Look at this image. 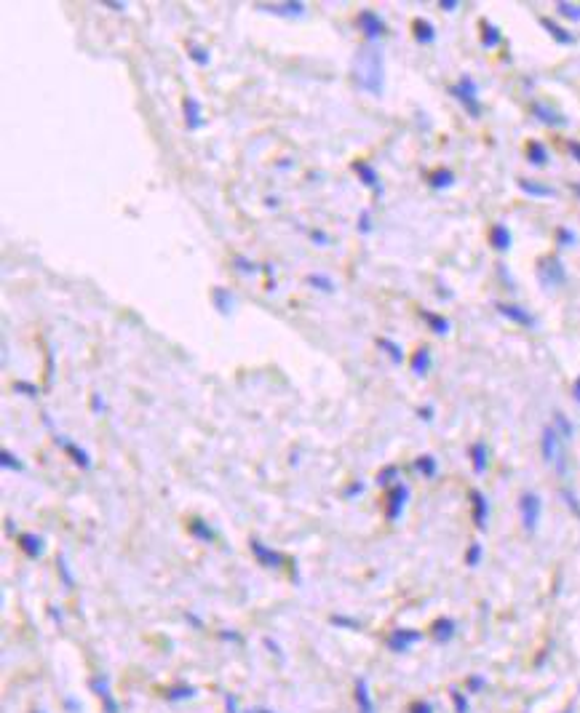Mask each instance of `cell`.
<instances>
[{
	"label": "cell",
	"instance_id": "58",
	"mask_svg": "<svg viewBox=\"0 0 580 713\" xmlns=\"http://www.w3.org/2000/svg\"><path fill=\"white\" fill-rule=\"evenodd\" d=\"M433 409H420V420H431Z\"/></svg>",
	"mask_w": 580,
	"mask_h": 713
},
{
	"label": "cell",
	"instance_id": "4",
	"mask_svg": "<svg viewBox=\"0 0 580 713\" xmlns=\"http://www.w3.org/2000/svg\"><path fill=\"white\" fill-rule=\"evenodd\" d=\"M538 281L546 289H559L567 284V270L559 257H540L538 260Z\"/></svg>",
	"mask_w": 580,
	"mask_h": 713
},
{
	"label": "cell",
	"instance_id": "51",
	"mask_svg": "<svg viewBox=\"0 0 580 713\" xmlns=\"http://www.w3.org/2000/svg\"><path fill=\"white\" fill-rule=\"evenodd\" d=\"M361 492H364V484H359V481H356V484H351V487H348V489H345V497H353V495H361Z\"/></svg>",
	"mask_w": 580,
	"mask_h": 713
},
{
	"label": "cell",
	"instance_id": "13",
	"mask_svg": "<svg viewBox=\"0 0 580 713\" xmlns=\"http://www.w3.org/2000/svg\"><path fill=\"white\" fill-rule=\"evenodd\" d=\"M471 511H474V524L476 529H487V521H490V503H487V497L479 492V489H471Z\"/></svg>",
	"mask_w": 580,
	"mask_h": 713
},
{
	"label": "cell",
	"instance_id": "27",
	"mask_svg": "<svg viewBox=\"0 0 580 713\" xmlns=\"http://www.w3.org/2000/svg\"><path fill=\"white\" fill-rule=\"evenodd\" d=\"M452 185H455V174L450 169H436L428 174V187H433V190H447Z\"/></svg>",
	"mask_w": 580,
	"mask_h": 713
},
{
	"label": "cell",
	"instance_id": "31",
	"mask_svg": "<svg viewBox=\"0 0 580 713\" xmlns=\"http://www.w3.org/2000/svg\"><path fill=\"white\" fill-rule=\"evenodd\" d=\"M431 636L439 641V644L450 641L452 636H455V623H452V620H447V617H444V620H436L431 628Z\"/></svg>",
	"mask_w": 580,
	"mask_h": 713
},
{
	"label": "cell",
	"instance_id": "15",
	"mask_svg": "<svg viewBox=\"0 0 580 713\" xmlns=\"http://www.w3.org/2000/svg\"><path fill=\"white\" fill-rule=\"evenodd\" d=\"M351 169L359 174L361 185L364 187L375 190V193H380V190H383V185H380V174H377V169L369 161H353Z\"/></svg>",
	"mask_w": 580,
	"mask_h": 713
},
{
	"label": "cell",
	"instance_id": "53",
	"mask_svg": "<svg viewBox=\"0 0 580 713\" xmlns=\"http://www.w3.org/2000/svg\"><path fill=\"white\" fill-rule=\"evenodd\" d=\"M452 697H455V705H458V711L466 713L468 705H466V700H463V695H460V692H452Z\"/></svg>",
	"mask_w": 580,
	"mask_h": 713
},
{
	"label": "cell",
	"instance_id": "36",
	"mask_svg": "<svg viewBox=\"0 0 580 713\" xmlns=\"http://www.w3.org/2000/svg\"><path fill=\"white\" fill-rule=\"evenodd\" d=\"M188 57L196 62L198 67H209V62H212V54L204 49V46H198V43H190L188 46Z\"/></svg>",
	"mask_w": 580,
	"mask_h": 713
},
{
	"label": "cell",
	"instance_id": "22",
	"mask_svg": "<svg viewBox=\"0 0 580 713\" xmlns=\"http://www.w3.org/2000/svg\"><path fill=\"white\" fill-rule=\"evenodd\" d=\"M431 364H433V356H431V348H417L415 356L409 358V366H412V372L417 374V377H425V374L431 372Z\"/></svg>",
	"mask_w": 580,
	"mask_h": 713
},
{
	"label": "cell",
	"instance_id": "54",
	"mask_svg": "<svg viewBox=\"0 0 580 713\" xmlns=\"http://www.w3.org/2000/svg\"><path fill=\"white\" fill-rule=\"evenodd\" d=\"M567 147H570L572 158H575V161L580 163V142H578V139H572V142H570V145H567Z\"/></svg>",
	"mask_w": 580,
	"mask_h": 713
},
{
	"label": "cell",
	"instance_id": "52",
	"mask_svg": "<svg viewBox=\"0 0 580 713\" xmlns=\"http://www.w3.org/2000/svg\"><path fill=\"white\" fill-rule=\"evenodd\" d=\"M433 708L428 703H415L412 708H409V713H431Z\"/></svg>",
	"mask_w": 580,
	"mask_h": 713
},
{
	"label": "cell",
	"instance_id": "37",
	"mask_svg": "<svg viewBox=\"0 0 580 713\" xmlns=\"http://www.w3.org/2000/svg\"><path fill=\"white\" fill-rule=\"evenodd\" d=\"M556 14L564 19H570V22H580V6L567 3V0H559V3H556Z\"/></svg>",
	"mask_w": 580,
	"mask_h": 713
},
{
	"label": "cell",
	"instance_id": "44",
	"mask_svg": "<svg viewBox=\"0 0 580 713\" xmlns=\"http://www.w3.org/2000/svg\"><path fill=\"white\" fill-rule=\"evenodd\" d=\"M556 241H559V246H572L578 238H575V233L567 230V227H559V230H556Z\"/></svg>",
	"mask_w": 580,
	"mask_h": 713
},
{
	"label": "cell",
	"instance_id": "30",
	"mask_svg": "<svg viewBox=\"0 0 580 713\" xmlns=\"http://www.w3.org/2000/svg\"><path fill=\"white\" fill-rule=\"evenodd\" d=\"M420 316H423V321L428 326H431L433 334H447L450 332V321L444 316H439V313H431V310H420Z\"/></svg>",
	"mask_w": 580,
	"mask_h": 713
},
{
	"label": "cell",
	"instance_id": "47",
	"mask_svg": "<svg viewBox=\"0 0 580 713\" xmlns=\"http://www.w3.org/2000/svg\"><path fill=\"white\" fill-rule=\"evenodd\" d=\"M356 227H359V233H361V235H369V233H372V214H369V211H361L359 225H356Z\"/></svg>",
	"mask_w": 580,
	"mask_h": 713
},
{
	"label": "cell",
	"instance_id": "56",
	"mask_svg": "<svg viewBox=\"0 0 580 713\" xmlns=\"http://www.w3.org/2000/svg\"><path fill=\"white\" fill-rule=\"evenodd\" d=\"M572 398H575V401L580 404V377L575 382H572Z\"/></svg>",
	"mask_w": 580,
	"mask_h": 713
},
{
	"label": "cell",
	"instance_id": "39",
	"mask_svg": "<svg viewBox=\"0 0 580 713\" xmlns=\"http://www.w3.org/2000/svg\"><path fill=\"white\" fill-rule=\"evenodd\" d=\"M554 428H556V433L564 438V441H570L572 438V433H575V428H572V422L564 417V412H556L554 414Z\"/></svg>",
	"mask_w": 580,
	"mask_h": 713
},
{
	"label": "cell",
	"instance_id": "33",
	"mask_svg": "<svg viewBox=\"0 0 580 713\" xmlns=\"http://www.w3.org/2000/svg\"><path fill=\"white\" fill-rule=\"evenodd\" d=\"M305 284H311L313 289H319V292H324V294H335L337 292L335 281H332L329 276H321V273H311V276L305 278Z\"/></svg>",
	"mask_w": 580,
	"mask_h": 713
},
{
	"label": "cell",
	"instance_id": "24",
	"mask_svg": "<svg viewBox=\"0 0 580 713\" xmlns=\"http://www.w3.org/2000/svg\"><path fill=\"white\" fill-rule=\"evenodd\" d=\"M356 705H359V713H375V700H372L367 679L356 681Z\"/></svg>",
	"mask_w": 580,
	"mask_h": 713
},
{
	"label": "cell",
	"instance_id": "2",
	"mask_svg": "<svg viewBox=\"0 0 580 713\" xmlns=\"http://www.w3.org/2000/svg\"><path fill=\"white\" fill-rule=\"evenodd\" d=\"M540 452H543V460H546L559 476L567 473V449H564V438L556 433L554 425L543 428V436H540Z\"/></svg>",
	"mask_w": 580,
	"mask_h": 713
},
{
	"label": "cell",
	"instance_id": "14",
	"mask_svg": "<svg viewBox=\"0 0 580 713\" xmlns=\"http://www.w3.org/2000/svg\"><path fill=\"white\" fill-rule=\"evenodd\" d=\"M423 639V633L420 631H409V628H396V631L388 636V647L393 649V652H407L412 644H417V641Z\"/></svg>",
	"mask_w": 580,
	"mask_h": 713
},
{
	"label": "cell",
	"instance_id": "61",
	"mask_svg": "<svg viewBox=\"0 0 580 713\" xmlns=\"http://www.w3.org/2000/svg\"><path fill=\"white\" fill-rule=\"evenodd\" d=\"M35 713H43V711H35Z\"/></svg>",
	"mask_w": 580,
	"mask_h": 713
},
{
	"label": "cell",
	"instance_id": "1",
	"mask_svg": "<svg viewBox=\"0 0 580 713\" xmlns=\"http://www.w3.org/2000/svg\"><path fill=\"white\" fill-rule=\"evenodd\" d=\"M353 81L361 91H367L372 97H383L385 91V57L375 43L361 46L356 59H353Z\"/></svg>",
	"mask_w": 580,
	"mask_h": 713
},
{
	"label": "cell",
	"instance_id": "32",
	"mask_svg": "<svg viewBox=\"0 0 580 713\" xmlns=\"http://www.w3.org/2000/svg\"><path fill=\"white\" fill-rule=\"evenodd\" d=\"M188 532L193 537H196V540H201V543H212V540H214V532L209 529V524H206V521H201V519H190Z\"/></svg>",
	"mask_w": 580,
	"mask_h": 713
},
{
	"label": "cell",
	"instance_id": "42",
	"mask_svg": "<svg viewBox=\"0 0 580 713\" xmlns=\"http://www.w3.org/2000/svg\"><path fill=\"white\" fill-rule=\"evenodd\" d=\"M396 476H399V468H396V465H388L385 470H380V476H377V484H380V487H391Z\"/></svg>",
	"mask_w": 580,
	"mask_h": 713
},
{
	"label": "cell",
	"instance_id": "28",
	"mask_svg": "<svg viewBox=\"0 0 580 713\" xmlns=\"http://www.w3.org/2000/svg\"><path fill=\"white\" fill-rule=\"evenodd\" d=\"M527 161L532 163V166H538V169H543L548 163V150L543 142H538V139H532L530 145H527Z\"/></svg>",
	"mask_w": 580,
	"mask_h": 713
},
{
	"label": "cell",
	"instance_id": "26",
	"mask_svg": "<svg viewBox=\"0 0 580 713\" xmlns=\"http://www.w3.org/2000/svg\"><path fill=\"white\" fill-rule=\"evenodd\" d=\"M377 348L383 350L385 356L391 358V364H396V366L404 364V350H401L399 342L388 340V337H377Z\"/></svg>",
	"mask_w": 580,
	"mask_h": 713
},
{
	"label": "cell",
	"instance_id": "5",
	"mask_svg": "<svg viewBox=\"0 0 580 713\" xmlns=\"http://www.w3.org/2000/svg\"><path fill=\"white\" fill-rule=\"evenodd\" d=\"M359 30H361V35L367 38V43H377V41H383L385 35H388V25H385V19L377 14V11H372V9H364V11H359Z\"/></svg>",
	"mask_w": 580,
	"mask_h": 713
},
{
	"label": "cell",
	"instance_id": "59",
	"mask_svg": "<svg viewBox=\"0 0 580 713\" xmlns=\"http://www.w3.org/2000/svg\"><path fill=\"white\" fill-rule=\"evenodd\" d=\"M572 187V193L578 195V201H580V182H575V185H570Z\"/></svg>",
	"mask_w": 580,
	"mask_h": 713
},
{
	"label": "cell",
	"instance_id": "48",
	"mask_svg": "<svg viewBox=\"0 0 580 713\" xmlns=\"http://www.w3.org/2000/svg\"><path fill=\"white\" fill-rule=\"evenodd\" d=\"M332 623H335V625H345V628H348V631H356V628H359V620H353V617H343V615H340V617H332Z\"/></svg>",
	"mask_w": 580,
	"mask_h": 713
},
{
	"label": "cell",
	"instance_id": "46",
	"mask_svg": "<svg viewBox=\"0 0 580 713\" xmlns=\"http://www.w3.org/2000/svg\"><path fill=\"white\" fill-rule=\"evenodd\" d=\"M185 697H193V689L190 687H177L166 692V700H185Z\"/></svg>",
	"mask_w": 580,
	"mask_h": 713
},
{
	"label": "cell",
	"instance_id": "34",
	"mask_svg": "<svg viewBox=\"0 0 580 713\" xmlns=\"http://www.w3.org/2000/svg\"><path fill=\"white\" fill-rule=\"evenodd\" d=\"M471 465H474L476 473H484L487 470V444L484 441H476L471 446Z\"/></svg>",
	"mask_w": 580,
	"mask_h": 713
},
{
	"label": "cell",
	"instance_id": "11",
	"mask_svg": "<svg viewBox=\"0 0 580 713\" xmlns=\"http://www.w3.org/2000/svg\"><path fill=\"white\" fill-rule=\"evenodd\" d=\"M495 310H498L503 318H508L511 324L535 326V316H532L530 310H524L522 305H514V302H495Z\"/></svg>",
	"mask_w": 580,
	"mask_h": 713
},
{
	"label": "cell",
	"instance_id": "57",
	"mask_svg": "<svg viewBox=\"0 0 580 713\" xmlns=\"http://www.w3.org/2000/svg\"><path fill=\"white\" fill-rule=\"evenodd\" d=\"M105 6H107V9H113V11L126 9V3H113V0H105Z\"/></svg>",
	"mask_w": 580,
	"mask_h": 713
},
{
	"label": "cell",
	"instance_id": "55",
	"mask_svg": "<svg viewBox=\"0 0 580 713\" xmlns=\"http://www.w3.org/2000/svg\"><path fill=\"white\" fill-rule=\"evenodd\" d=\"M458 6H460L458 0H442V3H439V9H444V11H455Z\"/></svg>",
	"mask_w": 580,
	"mask_h": 713
},
{
	"label": "cell",
	"instance_id": "19",
	"mask_svg": "<svg viewBox=\"0 0 580 713\" xmlns=\"http://www.w3.org/2000/svg\"><path fill=\"white\" fill-rule=\"evenodd\" d=\"M490 244L495 252H508L511 244H514V235H511V230H508L503 222H498V225H492L490 230Z\"/></svg>",
	"mask_w": 580,
	"mask_h": 713
},
{
	"label": "cell",
	"instance_id": "35",
	"mask_svg": "<svg viewBox=\"0 0 580 713\" xmlns=\"http://www.w3.org/2000/svg\"><path fill=\"white\" fill-rule=\"evenodd\" d=\"M0 468L14 470V473H25V462L19 460L14 452H9V449H3V452H0Z\"/></svg>",
	"mask_w": 580,
	"mask_h": 713
},
{
	"label": "cell",
	"instance_id": "49",
	"mask_svg": "<svg viewBox=\"0 0 580 713\" xmlns=\"http://www.w3.org/2000/svg\"><path fill=\"white\" fill-rule=\"evenodd\" d=\"M311 238L319 246H329V235L324 233V230H311Z\"/></svg>",
	"mask_w": 580,
	"mask_h": 713
},
{
	"label": "cell",
	"instance_id": "8",
	"mask_svg": "<svg viewBox=\"0 0 580 713\" xmlns=\"http://www.w3.org/2000/svg\"><path fill=\"white\" fill-rule=\"evenodd\" d=\"M254 9L265 11V14H273V17H284V19H295L303 17L308 6L303 0H289V3H257Z\"/></svg>",
	"mask_w": 580,
	"mask_h": 713
},
{
	"label": "cell",
	"instance_id": "23",
	"mask_svg": "<svg viewBox=\"0 0 580 713\" xmlns=\"http://www.w3.org/2000/svg\"><path fill=\"white\" fill-rule=\"evenodd\" d=\"M412 35H415V41L420 43V46H431V43L436 41V27H433L428 19H415V22H412Z\"/></svg>",
	"mask_w": 580,
	"mask_h": 713
},
{
	"label": "cell",
	"instance_id": "20",
	"mask_svg": "<svg viewBox=\"0 0 580 713\" xmlns=\"http://www.w3.org/2000/svg\"><path fill=\"white\" fill-rule=\"evenodd\" d=\"M540 27H543V30H546V33L551 35L556 43H559V46H572V43H575V35H572L570 30H564L562 25H556L554 19L540 17Z\"/></svg>",
	"mask_w": 580,
	"mask_h": 713
},
{
	"label": "cell",
	"instance_id": "10",
	"mask_svg": "<svg viewBox=\"0 0 580 713\" xmlns=\"http://www.w3.org/2000/svg\"><path fill=\"white\" fill-rule=\"evenodd\" d=\"M249 551H252V556L257 559V564H262V567H268V569L284 567V556L273 551V548H268V545L262 543V540H257V537H254L252 543H249Z\"/></svg>",
	"mask_w": 580,
	"mask_h": 713
},
{
	"label": "cell",
	"instance_id": "21",
	"mask_svg": "<svg viewBox=\"0 0 580 713\" xmlns=\"http://www.w3.org/2000/svg\"><path fill=\"white\" fill-rule=\"evenodd\" d=\"M17 545H19V551L25 553L27 559H41L43 556V540L38 535H30V532H25V535L17 537Z\"/></svg>",
	"mask_w": 580,
	"mask_h": 713
},
{
	"label": "cell",
	"instance_id": "17",
	"mask_svg": "<svg viewBox=\"0 0 580 713\" xmlns=\"http://www.w3.org/2000/svg\"><path fill=\"white\" fill-rule=\"evenodd\" d=\"M57 444L65 449V454L70 457V460L78 465V468H83V470H89L91 468V457H89V452L86 449H81L78 444H73V441H67L65 436H57Z\"/></svg>",
	"mask_w": 580,
	"mask_h": 713
},
{
	"label": "cell",
	"instance_id": "40",
	"mask_svg": "<svg viewBox=\"0 0 580 713\" xmlns=\"http://www.w3.org/2000/svg\"><path fill=\"white\" fill-rule=\"evenodd\" d=\"M233 268L238 270V273H246V276H254V273H260V265H254V262H249L246 257H236L233 260Z\"/></svg>",
	"mask_w": 580,
	"mask_h": 713
},
{
	"label": "cell",
	"instance_id": "60",
	"mask_svg": "<svg viewBox=\"0 0 580 713\" xmlns=\"http://www.w3.org/2000/svg\"><path fill=\"white\" fill-rule=\"evenodd\" d=\"M249 713H273V711H265V708H254V711H249Z\"/></svg>",
	"mask_w": 580,
	"mask_h": 713
},
{
	"label": "cell",
	"instance_id": "6",
	"mask_svg": "<svg viewBox=\"0 0 580 713\" xmlns=\"http://www.w3.org/2000/svg\"><path fill=\"white\" fill-rule=\"evenodd\" d=\"M409 500V487L407 484H393L385 495V519L388 521H399L404 508H407Z\"/></svg>",
	"mask_w": 580,
	"mask_h": 713
},
{
	"label": "cell",
	"instance_id": "43",
	"mask_svg": "<svg viewBox=\"0 0 580 713\" xmlns=\"http://www.w3.org/2000/svg\"><path fill=\"white\" fill-rule=\"evenodd\" d=\"M479 561H482V545L471 543V548H468L466 553V564L468 567H479Z\"/></svg>",
	"mask_w": 580,
	"mask_h": 713
},
{
	"label": "cell",
	"instance_id": "18",
	"mask_svg": "<svg viewBox=\"0 0 580 713\" xmlns=\"http://www.w3.org/2000/svg\"><path fill=\"white\" fill-rule=\"evenodd\" d=\"M516 187L522 190L524 195L530 198H554L556 190L551 185H543V182H535V179H516Z\"/></svg>",
	"mask_w": 580,
	"mask_h": 713
},
{
	"label": "cell",
	"instance_id": "12",
	"mask_svg": "<svg viewBox=\"0 0 580 713\" xmlns=\"http://www.w3.org/2000/svg\"><path fill=\"white\" fill-rule=\"evenodd\" d=\"M532 115L538 118L540 123H546L551 129H564L567 126V115H562L556 107L546 105V102H532Z\"/></svg>",
	"mask_w": 580,
	"mask_h": 713
},
{
	"label": "cell",
	"instance_id": "3",
	"mask_svg": "<svg viewBox=\"0 0 580 713\" xmlns=\"http://www.w3.org/2000/svg\"><path fill=\"white\" fill-rule=\"evenodd\" d=\"M450 94L452 99H458L460 105H463V110H466L471 118H479L482 115V102H479V89H476V83L471 75H463L455 86H450Z\"/></svg>",
	"mask_w": 580,
	"mask_h": 713
},
{
	"label": "cell",
	"instance_id": "29",
	"mask_svg": "<svg viewBox=\"0 0 580 713\" xmlns=\"http://www.w3.org/2000/svg\"><path fill=\"white\" fill-rule=\"evenodd\" d=\"M212 300H214V308L220 310L222 316H228L230 308H233V294H230L225 286H214Z\"/></svg>",
	"mask_w": 580,
	"mask_h": 713
},
{
	"label": "cell",
	"instance_id": "16",
	"mask_svg": "<svg viewBox=\"0 0 580 713\" xmlns=\"http://www.w3.org/2000/svg\"><path fill=\"white\" fill-rule=\"evenodd\" d=\"M91 689L97 692V697L102 700V705H105V713H118V700H115L113 692H110V681H107L105 676L91 679Z\"/></svg>",
	"mask_w": 580,
	"mask_h": 713
},
{
	"label": "cell",
	"instance_id": "7",
	"mask_svg": "<svg viewBox=\"0 0 580 713\" xmlns=\"http://www.w3.org/2000/svg\"><path fill=\"white\" fill-rule=\"evenodd\" d=\"M519 511H522V524L527 532H535L540 524V513H543V503L535 492H524L519 500Z\"/></svg>",
	"mask_w": 580,
	"mask_h": 713
},
{
	"label": "cell",
	"instance_id": "9",
	"mask_svg": "<svg viewBox=\"0 0 580 713\" xmlns=\"http://www.w3.org/2000/svg\"><path fill=\"white\" fill-rule=\"evenodd\" d=\"M182 113H185V126H188V131H201L206 126L204 107H201V102H198L193 94L182 99Z\"/></svg>",
	"mask_w": 580,
	"mask_h": 713
},
{
	"label": "cell",
	"instance_id": "38",
	"mask_svg": "<svg viewBox=\"0 0 580 713\" xmlns=\"http://www.w3.org/2000/svg\"><path fill=\"white\" fill-rule=\"evenodd\" d=\"M415 465H417V470L423 473L425 479H433V476H436V468H439V465H436V457H431V454H423V457H417Z\"/></svg>",
	"mask_w": 580,
	"mask_h": 713
},
{
	"label": "cell",
	"instance_id": "45",
	"mask_svg": "<svg viewBox=\"0 0 580 713\" xmlns=\"http://www.w3.org/2000/svg\"><path fill=\"white\" fill-rule=\"evenodd\" d=\"M57 569H59V575H62V580H65L67 588H73V585H75L73 572H70V567H67V561H65V559H59V561H57Z\"/></svg>",
	"mask_w": 580,
	"mask_h": 713
},
{
	"label": "cell",
	"instance_id": "41",
	"mask_svg": "<svg viewBox=\"0 0 580 713\" xmlns=\"http://www.w3.org/2000/svg\"><path fill=\"white\" fill-rule=\"evenodd\" d=\"M14 390H17V393H22V396H27V398L41 396V388H38V385H33V382H25V380L14 382Z\"/></svg>",
	"mask_w": 580,
	"mask_h": 713
},
{
	"label": "cell",
	"instance_id": "50",
	"mask_svg": "<svg viewBox=\"0 0 580 713\" xmlns=\"http://www.w3.org/2000/svg\"><path fill=\"white\" fill-rule=\"evenodd\" d=\"M91 409H94V412H105V401H102V396H99V393H94V396H91Z\"/></svg>",
	"mask_w": 580,
	"mask_h": 713
},
{
	"label": "cell",
	"instance_id": "25",
	"mask_svg": "<svg viewBox=\"0 0 580 713\" xmlns=\"http://www.w3.org/2000/svg\"><path fill=\"white\" fill-rule=\"evenodd\" d=\"M503 43V33H500L498 25H492L487 19H482V46L484 49H498Z\"/></svg>",
	"mask_w": 580,
	"mask_h": 713
}]
</instances>
